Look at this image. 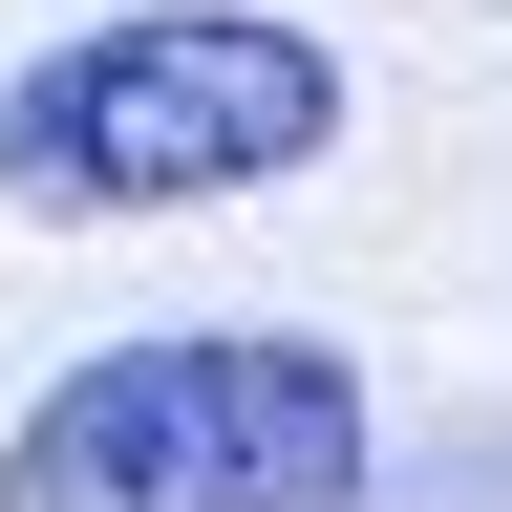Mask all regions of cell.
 Segmentation results:
<instances>
[{
	"instance_id": "7a4b0ae2",
	"label": "cell",
	"mask_w": 512,
	"mask_h": 512,
	"mask_svg": "<svg viewBox=\"0 0 512 512\" xmlns=\"http://www.w3.org/2000/svg\"><path fill=\"white\" fill-rule=\"evenodd\" d=\"M363 448V363L320 320H171L0 427V512H363Z\"/></svg>"
},
{
	"instance_id": "6da1fadb",
	"label": "cell",
	"mask_w": 512,
	"mask_h": 512,
	"mask_svg": "<svg viewBox=\"0 0 512 512\" xmlns=\"http://www.w3.org/2000/svg\"><path fill=\"white\" fill-rule=\"evenodd\" d=\"M320 150H342V43L256 22V0H128V22H64L0 86V192L64 235L214 214V192H278Z\"/></svg>"
}]
</instances>
